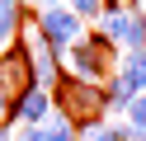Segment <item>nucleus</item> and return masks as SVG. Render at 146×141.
<instances>
[{
	"instance_id": "nucleus-1",
	"label": "nucleus",
	"mask_w": 146,
	"mask_h": 141,
	"mask_svg": "<svg viewBox=\"0 0 146 141\" xmlns=\"http://www.w3.org/2000/svg\"><path fill=\"white\" fill-rule=\"evenodd\" d=\"M113 61H118V47L108 42L99 28H94V33L85 28V38H80V42L66 52V66H71V75H76V80H85V85H99V80H108V75H113Z\"/></svg>"
},
{
	"instance_id": "nucleus-2",
	"label": "nucleus",
	"mask_w": 146,
	"mask_h": 141,
	"mask_svg": "<svg viewBox=\"0 0 146 141\" xmlns=\"http://www.w3.org/2000/svg\"><path fill=\"white\" fill-rule=\"evenodd\" d=\"M52 99L61 103L57 113H66V118H71V122H80V127H94V122H104V118H108L104 89H99V85L76 80V75H61V85L52 89Z\"/></svg>"
},
{
	"instance_id": "nucleus-3",
	"label": "nucleus",
	"mask_w": 146,
	"mask_h": 141,
	"mask_svg": "<svg viewBox=\"0 0 146 141\" xmlns=\"http://www.w3.org/2000/svg\"><path fill=\"white\" fill-rule=\"evenodd\" d=\"M0 89H5V99H10V122H14V103H19L29 89H38L29 42H10L5 47V56H0Z\"/></svg>"
},
{
	"instance_id": "nucleus-4",
	"label": "nucleus",
	"mask_w": 146,
	"mask_h": 141,
	"mask_svg": "<svg viewBox=\"0 0 146 141\" xmlns=\"http://www.w3.org/2000/svg\"><path fill=\"white\" fill-rule=\"evenodd\" d=\"M38 38L52 47V52H71V47L85 38V24H80L76 14H71L66 5H57V9H47V14H38Z\"/></svg>"
},
{
	"instance_id": "nucleus-5",
	"label": "nucleus",
	"mask_w": 146,
	"mask_h": 141,
	"mask_svg": "<svg viewBox=\"0 0 146 141\" xmlns=\"http://www.w3.org/2000/svg\"><path fill=\"white\" fill-rule=\"evenodd\" d=\"M47 118H52V94L47 89H29L14 103V122H24V127H47Z\"/></svg>"
},
{
	"instance_id": "nucleus-6",
	"label": "nucleus",
	"mask_w": 146,
	"mask_h": 141,
	"mask_svg": "<svg viewBox=\"0 0 146 141\" xmlns=\"http://www.w3.org/2000/svg\"><path fill=\"white\" fill-rule=\"evenodd\" d=\"M132 99H137V85L127 80L123 71H113V75L104 80V103H108V113H127Z\"/></svg>"
},
{
	"instance_id": "nucleus-7",
	"label": "nucleus",
	"mask_w": 146,
	"mask_h": 141,
	"mask_svg": "<svg viewBox=\"0 0 146 141\" xmlns=\"http://www.w3.org/2000/svg\"><path fill=\"white\" fill-rule=\"evenodd\" d=\"M118 71L137 85V94H146V47H141V52H123V56H118Z\"/></svg>"
},
{
	"instance_id": "nucleus-8",
	"label": "nucleus",
	"mask_w": 146,
	"mask_h": 141,
	"mask_svg": "<svg viewBox=\"0 0 146 141\" xmlns=\"http://www.w3.org/2000/svg\"><path fill=\"white\" fill-rule=\"evenodd\" d=\"M42 136L47 141H80V132H76V122H71L66 113H52L47 127H42Z\"/></svg>"
},
{
	"instance_id": "nucleus-9",
	"label": "nucleus",
	"mask_w": 146,
	"mask_h": 141,
	"mask_svg": "<svg viewBox=\"0 0 146 141\" xmlns=\"http://www.w3.org/2000/svg\"><path fill=\"white\" fill-rule=\"evenodd\" d=\"M66 9L76 19H99V14H104V0H66Z\"/></svg>"
},
{
	"instance_id": "nucleus-10",
	"label": "nucleus",
	"mask_w": 146,
	"mask_h": 141,
	"mask_svg": "<svg viewBox=\"0 0 146 141\" xmlns=\"http://www.w3.org/2000/svg\"><path fill=\"white\" fill-rule=\"evenodd\" d=\"M127 122L146 132V94H137V99H132V108H127Z\"/></svg>"
},
{
	"instance_id": "nucleus-11",
	"label": "nucleus",
	"mask_w": 146,
	"mask_h": 141,
	"mask_svg": "<svg viewBox=\"0 0 146 141\" xmlns=\"http://www.w3.org/2000/svg\"><path fill=\"white\" fill-rule=\"evenodd\" d=\"M10 141H47L42 127H24V132H10Z\"/></svg>"
},
{
	"instance_id": "nucleus-12",
	"label": "nucleus",
	"mask_w": 146,
	"mask_h": 141,
	"mask_svg": "<svg viewBox=\"0 0 146 141\" xmlns=\"http://www.w3.org/2000/svg\"><path fill=\"white\" fill-rule=\"evenodd\" d=\"M0 127H10V99H5V89H0Z\"/></svg>"
},
{
	"instance_id": "nucleus-13",
	"label": "nucleus",
	"mask_w": 146,
	"mask_h": 141,
	"mask_svg": "<svg viewBox=\"0 0 146 141\" xmlns=\"http://www.w3.org/2000/svg\"><path fill=\"white\" fill-rule=\"evenodd\" d=\"M33 5H38V14H47V9H57L61 0H33Z\"/></svg>"
},
{
	"instance_id": "nucleus-14",
	"label": "nucleus",
	"mask_w": 146,
	"mask_h": 141,
	"mask_svg": "<svg viewBox=\"0 0 146 141\" xmlns=\"http://www.w3.org/2000/svg\"><path fill=\"white\" fill-rule=\"evenodd\" d=\"M137 19H141V33H146V9H137Z\"/></svg>"
},
{
	"instance_id": "nucleus-15",
	"label": "nucleus",
	"mask_w": 146,
	"mask_h": 141,
	"mask_svg": "<svg viewBox=\"0 0 146 141\" xmlns=\"http://www.w3.org/2000/svg\"><path fill=\"white\" fill-rule=\"evenodd\" d=\"M0 141H10V127H0Z\"/></svg>"
},
{
	"instance_id": "nucleus-16",
	"label": "nucleus",
	"mask_w": 146,
	"mask_h": 141,
	"mask_svg": "<svg viewBox=\"0 0 146 141\" xmlns=\"http://www.w3.org/2000/svg\"><path fill=\"white\" fill-rule=\"evenodd\" d=\"M132 9H146V0H132Z\"/></svg>"
}]
</instances>
